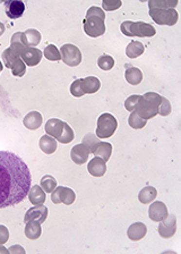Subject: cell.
<instances>
[{
	"instance_id": "obj_1",
	"label": "cell",
	"mask_w": 181,
	"mask_h": 254,
	"mask_svg": "<svg viewBox=\"0 0 181 254\" xmlns=\"http://www.w3.org/2000/svg\"><path fill=\"white\" fill-rule=\"evenodd\" d=\"M31 183L32 176L23 159L9 151H0V209L22 202Z\"/></svg>"
},
{
	"instance_id": "obj_2",
	"label": "cell",
	"mask_w": 181,
	"mask_h": 254,
	"mask_svg": "<svg viewBox=\"0 0 181 254\" xmlns=\"http://www.w3.org/2000/svg\"><path fill=\"white\" fill-rule=\"evenodd\" d=\"M177 5H178V1L149 0V16L159 25H175L179 19V14L175 9Z\"/></svg>"
},
{
	"instance_id": "obj_3",
	"label": "cell",
	"mask_w": 181,
	"mask_h": 254,
	"mask_svg": "<svg viewBox=\"0 0 181 254\" xmlns=\"http://www.w3.org/2000/svg\"><path fill=\"white\" fill-rule=\"evenodd\" d=\"M106 14L103 9L100 7L92 6L90 7L86 17L83 21V25H84V32L90 38L101 37L106 33Z\"/></svg>"
},
{
	"instance_id": "obj_4",
	"label": "cell",
	"mask_w": 181,
	"mask_h": 254,
	"mask_svg": "<svg viewBox=\"0 0 181 254\" xmlns=\"http://www.w3.org/2000/svg\"><path fill=\"white\" fill-rule=\"evenodd\" d=\"M162 97L155 92H147L139 99L135 110L143 119H151L159 114V107L161 105Z\"/></svg>"
},
{
	"instance_id": "obj_5",
	"label": "cell",
	"mask_w": 181,
	"mask_h": 254,
	"mask_svg": "<svg viewBox=\"0 0 181 254\" xmlns=\"http://www.w3.org/2000/svg\"><path fill=\"white\" fill-rule=\"evenodd\" d=\"M120 30L126 37L151 38L154 37L156 33V30L151 24L144 22H131V21H125L121 23Z\"/></svg>"
},
{
	"instance_id": "obj_6",
	"label": "cell",
	"mask_w": 181,
	"mask_h": 254,
	"mask_svg": "<svg viewBox=\"0 0 181 254\" xmlns=\"http://www.w3.org/2000/svg\"><path fill=\"white\" fill-rule=\"evenodd\" d=\"M118 128V121L113 115L104 112L97 118L96 136L99 139H109Z\"/></svg>"
},
{
	"instance_id": "obj_7",
	"label": "cell",
	"mask_w": 181,
	"mask_h": 254,
	"mask_svg": "<svg viewBox=\"0 0 181 254\" xmlns=\"http://www.w3.org/2000/svg\"><path fill=\"white\" fill-rule=\"evenodd\" d=\"M1 58L7 68L12 69L14 76L22 77L25 75L26 65L22 61V58L19 57V55H17L15 51H13L10 48H7L6 50L2 52Z\"/></svg>"
},
{
	"instance_id": "obj_8",
	"label": "cell",
	"mask_w": 181,
	"mask_h": 254,
	"mask_svg": "<svg viewBox=\"0 0 181 254\" xmlns=\"http://www.w3.org/2000/svg\"><path fill=\"white\" fill-rule=\"evenodd\" d=\"M61 59L66 65L75 67L82 63V52L76 45L72 43H66L60 48Z\"/></svg>"
},
{
	"instance_id": "obj_9",
	"label": "cell",
	"mask_w": 181,
	"mask_h": 254,
	"mask_svg": "<svg viewBox=\"0 0 181 254\" xmlns=\"http://www.w3.org/2000/svg\"><path fill=\"white\" fill-rule=\"evenodd\" d=\"M76 194L74 190L69 188H64V186H57L51 192V201L54 204L64 203L66 206H71L75 202Z\"/></svg>"
},
{
	"instance_id": "obj_10",
	"label": "cell",
	"mask_w": 181,
	"mask_h": 254,
	"mask_svg": "<svg viewBox=\"0 0 181 254\" xmlns=\"http://www.w3.org/2000/svg\"><path fill=\"white\" fill-rule=\"evenodd\" d=\"M158 232L163 238H171L177 232V218L175 214H168L164 220L160 221Z\"/></svg>"
},
{
	"instance_id": "obj_11",
	"label": "cell",
	"mask_w": 181,
	"mask_h": 254,
	"mask_svg": "<svg viewBox=\"0 0 181 254\" xmlns=\"http://www.w3.org/2000/svg\"><path fill=\"white\" fill-rule=\"evenodd\" d=\"M42 51L37 48H29L25 47L20 51L19 57L22 58V61L24 62L26 66L33 67L36 66L37 64H40L41 59H42Z\"/></svg>"
},
{
	"instance_id": "obj_12",
	"label": "cell",
	"mask_w": 181,
	"mask_h": 254,
	"mask_svg": "<svg viewBox=\"0 0 181 254\" xmlns=\"http://www.w3.org/2000/svg\"><path fill=\"white\" fill-rule=\"evenodd\" d=\"M168 208L161 201H155L154 203L151 204L148 209V216L151 218V220L160 222L164 220L168 217Z\"/></svg>"
},
{
	"instance_id": "obj_13",
	"label": "cell",
	"mask_w": 181,
	"mask_h": 254,
	"mask_svg": "<svg viewBox=\"0 0 181 254\" xmlns=\"http://www.w3.org/2000/svg\"><path fill=\"white\" fill-rule=\"evenodd\" d=\"M5 10L9 19L17 20L23 16L25 5L20 0H9V1L5 2Z\"/></svg>"
},
{
	"instance_id": "obj_14",
	"label": "cell",
	"mask_w": 181,
	"mask_h": 254,
	"mask_svg": "<svg viewBox=\"0 0 181 254\" xmlns=\"http://www.w3.org/2000/svg\"><path fill=\"white\" fill-rule=\"evenodd\" d=\"M47 218H48V208L44 207L43 204H39V206H36L27 210V212L25 213V218H24V222H27L30 220H36L37 222H40V224H42Z\"/></svg>"
},
{
	"instance_id": "obj_15",
	"label": "cell",
	"mask_w": 181,
	"mask_h": 254,
	"mask_svg": "<svg viewBox=\"0 0 181 254\" xmlns=\"http://www.w3.org/2000/svg\"><path fill=\"white\" fill-rule=\"evenodd\" d=\"M90 150L84 144H76L71 151V158L76 165H83L89 160Z\"/></svg>"
},
{
	"instance_id": "obj_16",
	"label": "cell",
	"mask_w": 181,
	"mask_h": 254,
	"mask_svg": "<svg viewBox=\"0 0 181 254\" xmlns=\"http://www.w3.org/2000/svg\"><path fill=\"white\" fill-rule=\"evenodd\" d=\"M64 123L58 118H50L49 121L45 123V133L49 136H52L54 139L58 140L60 137L62 130H64Z\"/></svg>"
},
{
	"instance_id": "obj_17",
	"label": "cell",
	"mask_w": 181,
	"mask_h": 254,
	"mask_svg": "<svg viewBox=\"0 0 181 254\" xmlns=\"http://www.w3.org/2000/svg\"><path fill=\"white\" fill-rule=\"evenodd\" d=\"M88 170L90 175L94 176V177H102L107 172L106 161L99 157L93 158L92 160L89 162Z\"/></svg>"
},
{
	"instance_id": "obj_18",
	"label": "cell",
	"mask_w": 181,
	"mask_h": 254,
	"mask_svg": "<svg viewBox=\"0 0 181 254\" xmlns=\"http://www.w3.org/2000/svg\"><path fill=\"white\" fill-rule=\"evenodd\" d=\"M147 233V227L143 222H135V224L130 225V227L127 231V236L128 238L131 241H141L146 236Z\"/></svg>"
},
{
	"instance_id": "obj_19",
	"label": "cell",
	"mask_w": 181,
	"mask_h": 254,
	"mask_svg": "<svg viewBox=\"0 0 181 254\" xmlns=\"http://www.w3.org/2000/svg\"><path fill=\"white\" fill-rule=\"evenodd\" d=\"M125 68H126V72H125V77H126V81L131 85H138L139 83L143 81V73L142 70L135 67L130 64H126L125 65Z\"/></svg>"
},
{
	"instance_id": "obj_20",
	"label": "cell",
	"mask_w": 181,
	"mask_h": 254,
	"mask_svg": "<svg viewBox=\"0 0 181 254\" xmlns=\"http://www.w3.org/2000/svg\"><path fill=\"white\" fill-rule=\"evenodd\" d=\"M22 42L25 47L29 48H34L41 42V33L37 30L30 29L26 30L25 32H22Z\"/></svg>"
},
{
	"instance_id": "obj_21",
	"label": "cell",
	"mask_w": 181,
	"mask_h": 254,
	"mask_svg": "<svg viewBox=\"0 0 181 254\" xmlns=\"http://www.w3.org/2000/svg\"><path fill=\"white\" fill-rule=\"evenodd\" d=\"M42 115L39 111H31L24 117L23 123L27 129L36 130L42 125Z\"/></svg>"
},
{
	"instance_id": "obj_22",
	"label": "cell",
	"mask_w": 181,
	"mask_h": 254,
	"mask_svg": "<svg viewBox=\"0 0 181 254\" xmlns=\"http://www.w3.org/2000/svg\"><path fill=\"white\" fill-rule=\"evenodd\" d=\"M27 196H29L30 202L34 204V206L43 204L45 202V200H47L45 192L39 185H34L33 188H31L29 190V194H27Z\"/></svg>"
},
{
	"instance_id": "obj_23",
	"label": "cell",
	"mask_w": 181,
	"mask_h": 254,
	"mask_svg": "<svg viewBox=\"0 0 181 254\" xmlns=\"http://www.w3.org/2000/svg\"><path fill=\"white\" fill-rule=\"evenodd\" d=\"M100 86H101L100 80L95 76L85 77V79H83V81H82V87H83V91H84L85 94L86 93L93 94V93L97 92V91L100 90Z\"/></svg>"
},
{
	"instance_id": "obj_24",
	"label": "cell",
	"mask_w": 181,
	"mask_h": 254,
	"mask_svg": "<svg viewBox=\"0 0 181 254\" xmlns=\"http://www.w3.org/2000/svg\"><path fill=\"white\" fill-rule=\"evenodd\" d=\"M93 154H95L96 157L103 159L104 161H109V159L112 154V144L108 142H101L95 147V149L93 150Z\"/></svg>"
},
{
	"instance_id": "obj_25",
	"label": "cell",
	"mask_w": 181,
	"mask_h": 254,
	"mask_svg": "<svg viewBox=\"0 0 181 254\" xmlns=\"http://www.w3.org/2000/svg\"><path fill=\"white\" fill-rule=\"evenodd\" d=\"M25 236L29 239H37L41 236L42 228L41 224L36 220H30L25 222Z\"/></svg>"
},
{
	"instance_id": "obj_26",
	"label": "cell",
	"mask_w": 181,
	"mask_h": 254,
	"mask_svg": "<svg viewBox=\"0 0 181 254\" xmlns=\"http://www.w3.org/2000/svg\"><path fill=\"white\" fill-rule=\"evenodd\" d=\"M39 146H40V149L42 150L45 154H52L55 150H57L58 144H57V141H55V139H54L52 136L44 135L40 139Z\"/></svg>"
},
{
	"instance_id": "obj_27",
	"label": "cell",
	"mask_w": 181,
	"mask_h": 254,
	"mask_svg": "<svg viewBox=\"0 0 181 254\" xmlns=\"http://www.w3.org/2000/svg\"><path fill=\"white\" fill-rule=\"evenodd\" d=\"M156 195H158V190H156L155 188H153V186H146V188H144L139 192L138 200L143 204H147L153 202L156 199Z\"/></svg>"
},
{
	"instance_id": "obj_28",
	"label": "cell",
	"mask_w": 181,
	"mask_h": 254,
	"mask_svg": "<svg viewBox=\"0 0 181 254\" xmlns=\"http://www.w3.org/2000/svg\"><path fill=\"white\" fill-rule=\"evenodd\" d=\"M144 51H145V47L143 45L142 42H139V41H131L126 48L127 57H129L131 59L137 58V57H139V56H142L143 54H144Z\"/></svg>"
},
{
	"instance_id": "obj_29",
	"label": "cell",
	"mask_w": 181,
	"mask_h": 254,
	"mask_svg": "<svg viewBox=\"0 0 181 254\" xmlns=\"http://www.w3.org/2000/svg\"><path fill=\"white\" fill-rule=\"evenodd\" d=\"M40 186L42 188L45 193H51L55 188H57V181L51 175H45L41 178Z\"/></svg>"
},
{
	"instance_id": "obj_30",
	"label": "cell",
	"mask_w": 181,
	"mask_h": 254,
	"mask_svg": "<svg viewBox=\"0 0 181 254\" xmlns=\"http://www.w3.org/2000/svg\"><path fill=\"white\" fill-rule=\"evenodd\" d=\"M44 56L48 61L51 62H59L61 59L60 51L58 50V48L54 44H49L48 47H45Z\"/></svg>"
},
{
	"instance_id": "obj_31",
	"label": "cell",
	"mask_w": 181,
	"mask_h": 254,
	"mask_svg": "<svg viewBox=\"0 0 181 254\" xmlns=\"http://www.w3.org/2000/svg\"><path fill=\"white\" fill-rule=\"evenodd\" d=\"M74 139H75L74 130L72 129V127L69 126L67 123H64V130H62L61 135L58 139V141L62 144H67V143H71Z\"/></svg>"
},
{
	"instance_id": "obj_32",
	"label": "cell",
	"mask_w": 181,
	"mask_h": 254,
	"mask_svg": "<svg viewBox=\"0 0 181 254\" xmlns=\"http://www.w3.org/2000/svg\"><path fill=\"white\" fill-rule=\"evenodd\" d=\"M128 123H129V125H130L131 128L141 129V128H143V127H145L147 121H146V119H143V118L139 117V116L137 115V112H136V111H131L129 118H128Z\"/></svg>"
},
{
	"instance_id": "obj_33",
	"label": "cell",
	"mask_w": 181,
	"mask_h": 254,
	"mask_svg": "<svg viewBox=\"0 0 181 254\" xmlns=\"http://www.w3.org/2000/svg\"><path fill=\"white\" fill-rule=\"evenodd\" d=\"M97 66L103 70H110L114 66V59L109 55H102L97 61Z\"/></svg>"
},
{
	"instance_id": "obj_34",
	"label": "cell",
	"mask_w": 181,
	"mask_h": 254,
	"mask_svg": "<svg viewBox=\"0 0 181 254\" xmlns=\"http://www.w3.org/2000/svg\"><path fill=\"white\" fill-rule=\"evenodd\" d=\"M100 142H101V141H100L99 137H97L96 135H94V134H92V133L88 134V135L84 137V140H83V144H84V146L88 148V149L90 150V152H93V150L95 149V147Z\"/></svg>"
},
{
	"instance_id": "obj_35",
	"label": "cell",
	"mask_w": 181,
	"mask_h": 254,
	"mask_svg": "<svg viewBox=\"0 0 181 254\" xmlns=\"http://www.w3.org/2000/svg\"><path fill=\"white\" fill-rule=\"evenodd\" d=\"M82 81L83 79L76 80L75 82H72V84L71 85V93L76 98H81L85 94L82 87Z\"/></svg>"
},
{
	"instance_id": "obj_36",
	"label": "cell",
	"mask_w": 181,
	"mask_h": 254,
	"mask_svg": "<svg viewBox=\"0 0 181 254\" xmlns=\"http://www.w3.org/2000/svg\"><path fill=\"white\" fill-rule=\"evenodd\" d=\"M171 104H170V101L168 99L162 97V101H161V105H160L159 107V114L161 116H168L171 114Z\"/></svg>"
},
{
	"instance_id": "obj_37",
	"label": "cell",
	"mask_w": 181,
	"mask_h": 254,
	"mask_svg": "<svg viewBox=\"0 0 181 254\" xmlns=\"http://www.w3.org/2000/svg\"><path fill=\"white\" fill-rule=\"evenodd\" d=\"M123 2L120 0H104L102 2L103 9L108 10V12H113V10H117L118 8H120Z\"/></svg>"
},
{
	"instance_id": "obj_38",
	"label": "cell",
	"mask_w": 181,
	"mask_h": 254,
	"mask_svg": "<svg viewBox=\"0 0 181 254\" xmlns=\"http://www.w3.org/2000/svg\"><path fill=\"white\" fill-rule=\"evenodd\" d=\"M142 98V95H138V94H134V95H130L129 98L127 99L126 101H125V107L128 111H134L136 106H137L139 99Z\"/></svg>"
},
{
	"instance_id": "obj_39",
	"label": "cell",
	"mask_w": 181,
	"mask_h": 254,
	"mask_svg": "<svg viewBox=\"0 0 181 254\" xmlns=\"http://www.w3.org/2000/svg\"><path fill=\"white\" fill-rule=\"evenodd\" d=\"M9 239V231L6 226L0 225V245L6 244Z\"/></svg>"
},
{
	"instance_id": "obj_40",
	"label": "cell",
	"mask_w": 181,
	"mask_h": 254,
	"mask_svg": "<svg viewBox=\"0 0 181 254\" xmlns=\"http://www.w3.org/2000/svg\"><path fill=\"white\" fill-rule=\"evenodd\" d=\"M9 253H13V254H16V253H22V254H24L25 253V250H24L22 246H19V245H14V246H12V248H10L9 250Z\"/></svg>"
},
{
	"instance_id": "obj_41",
	"label": "cell",
	"mask_w": 181,
	"mask_h": 254,
	"mask_svg": "<svg viewBox=\"0 0 181 254\" xmlns=\"http://www.w3.org/2000/svg\"><path fill=\"white\" fill-rule=\"evenodd\" d=\"M5 29H6V27H5V24L0 22V37H1V35L3 34V32H5Z\"/></svg>"
},
{
	"instance_id": "obj_42",
	"label": "cell",
	"mask_w": 181,
	"mask_h": 254,
	"mask_svg": "<svg viewBox=\"0 0 181 254\" xmlns=\"http://www.w3.org/2000/svg\"><path fill=\"white\" fill-rule=\"evenodd\" d=\"M0 253H2V254H7V253H9V251H8V250H7L6 248H3L2 245H0Z\"/></svg>"
},
{
	"instance_id": "obj_43",
	"label": "cell",
	"mask_w": 181,
	"mask_h": 254,
	"mask_svg": "<svg viewBox=\"0 0 181 254\" xmlns=\"http://www.w3.org/2000/svg\"><path fill=\"white\" fill-rule=\"evenodd\" d=\"M1 70H2V63L0 62V73H1Z\"/></svg>"
}]
</instances>
